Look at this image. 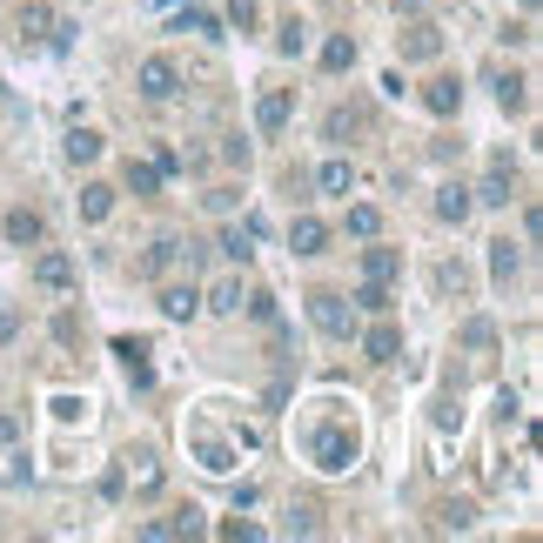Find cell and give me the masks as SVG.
<instances>
[{"mask_svg":"<svg viewBox=\"0 0 543 543\" xmlns=\"http://www.w3.org/2000/svg\"><path fill=\"white\" fill-rule=\"evenodd\" d=\"M81 215H88V222H108L114 215V188L108 181H88V188H81Z\"/></svg>","mask_w":543,"mask_h":543,"instance_id":"cell-21","label":"cell"},{"mask_svg":"<svg viewBox=\"0 0 543 543\" xmlns=\"http://www.w3.org/2000/svg\"><path fill=\"white\" fill-rule=\"evenodd\" d=\"M121 181H128L135 195H155V188H161V168H155V161H128V175H121Z\"/></svg>","mask_w":543,"mask_h":543,"instance_id":"cell-27","label":"cell"},{"mask_svg":"<svg viewBox=\"0 0 543 543\" xmlns=\"http://www.w3.org/2000/svg\"><path fill=\"white\" fill-rule=\"evenodd\" d=\"M356 302L369 309V316H383V309H389V282H362V289H356Z\"/></svg>","mask_w":543,"mask_h":543,"instance_id":"cell-30","label":"cell"},{"mask_svg":"<svg viewBox=\"0 0 543 543\" xmlns=\"http://www.w3.org/2000/svg\"><path fill=\"white\" fill-rule=\"evenodd\" d=\"M208 309H215V316H242V302H249V295H242V282H215V295H202Z\"/></svg>","mask_w":543,"mask_h":543,"instance_id":"cell-25","label":"cell"},{"mask_svg":"<svg viewBox=\"0 0 543 543\" xmlns=\"http://www.w3.org/2000/svg\"><path fill=\"white\" fill-rule=\"evenodd\" d=\"M289 88H262V101H255V128H262V135H282V128H289Z\"/></svg>","mask_w":543,"mask_h":543,"instance_id":"cell-7","label":"cell"},{"mask_svg":"<svg viewBox=\"0 0 543 543\" xmlns=\"http://www.w3.org/2000/svg\"><path fill=\"white\" fill-rule=\"evenodd\" d=\"M456 342H463V349H476V356H483V349H497V322L470 316V322H463V329H456Z\"/></svg>","mask_w":543,"mask_h":543,"instance_id":"cell-24","label":"cell"},{"mask_svg":"<svg viewBox=\"0 0 543 543\" xmlns=\"http://www.w3.org/2000/svg\"><path fill=\"white\" fill-rule=\"evenodd\" d=\"M14 336H21V316H14V309L0 302V342H14Z\"/></svg>","mask_w":543,"mask_h":543,"instance_id":"cell-37","label":"cell"},{"mask_svg":"<svg viewBox=\"0 0 543 543\" xmlns=\"http://www.w3.org/2000/svg\"><path fill=\"white\" fill-rule=\"evenodd\" d=\"M21 41H54V7H47V0L21 7Z\"/></svg>","mask_w":543,"mask_h":543,"instance_id":"cell-17","label":"cell"},{"mask_svg":"<svg viewBox=\"0 0 543 543\" xmlns=\"http://www.w3.org/2000/svg\"><path fill=\"white\" fill-rule=\"evenodd\" d=\"M222 161H228V168H242V161H249V141L228 135V141H222Z\"/></svg>","mask_w":543,"mask_h":543,"instance_id":"cell-33","label":"cell"},{"mask_svg":"<svg viewBox=\"0 0 543 543\" xmlns=\"http://www.w3.org/2000/svg\"><path fill=\"white\" fill-rule=\"evenodd\" d=\"M181 34H208V41H215V34H222V21H215V14H208V7H181Z\"/></svg>","mask_w":543,"mask_h":543,"instance_id":"cell-26","label":"cell"},{"mask_svg":"<svg viewBox=\"0 0 543 543\" xmlns=\"http://www.w3.org/2000/svg\"><path fill=\"white\" fill-rule=\"evenodd\" d=\"M490 275H497V282H517L523 275V249L517 242H490Z\"/></svg>","mask_w":543,"mask_h":543,"instance_id":"cell-19","label":"cell"},{"mask_svg":"<svg viewBox=\"0 0 543 543\" xmlns=\"http://www.w3.org/2000/svg\"><path fill=\"white\" fill-rule=\"evenodd\" d=\"M289 249L295 255H322V249H329V228H322L316 215H295V222H289Z\"/></svg>","mask_w":543,"mask_h":543,"instance_id":"cell-12","label":"cell"},{"mask_svg":"<svg viewBox=\"0 0 543 543\" xmlns=\"http://www.w3.org/2000/svg\"><path fill=\"white\" fill-rule=\"evenodd\" d=\"M396 275H403L396 249H362V282H396Z\"/></svg>","mask_w":543,"mask_h":543,"instance_id":"cell-13","label":"cell"},{"mask_svg":"<svg viewBox=\"0 0 543 543\" xmlns=\"http://www.w3.org/2000/svg\"><path fill=\"white\" fill-rule=\"evenodd\" d=\"M396 47H403V61H436V54H443V34H436L430 21H416V27L396 34Z\"/></svg>","mask_w":543,"mask_h":543,"instance_id":"cell-8","label":"cell"},{"mask_svg":"<svg viewBox=\"0 0 543 543\" xmlns=\"http://www.w3.org/2000/svg\"><path fill=\"white\" fill-rule=\"evenodd\" d=\"M302 34H309V27L289 14V21H282V34H275V47H282V54H302Z\"/></svg>","mask_w":543,"mask_h":543,"instance_id":"cell-31","label":"cell"},{"mask_svg":"<svg viewBox=\"0 0 543 543\" xmlns=\"http://www.w3.org/2000/svg\"><path fill=\"white\" fill-rule=\"evenodd\" d=\"M135 88H141V101H175L181 94V68L168 61V54H148L135 68Z\"/></svg>","mask_w":543,"mask_h":543,"instance_id":"cell-2","label":"cell"},{"mask_svg":"<svg viewBox=\"0 0 543 543\" xmlns=\"http://www.w3.org/2000/svg\"><path fill=\"white\" fill-rule=\"evenodd\" d=\"M41 235H47V222L34 215V208H14V215H7V242H21V249H34Z\"/></svg>","mask_w":543,"mask_h":543,"instance_id":"cell-16","label":"cell"},{"mask_svg":"<svg viewBox=\"0 0 543 543\" xmlns=\"http://www.w3.org/2000/svg\"><path fill=\"white\" fill-rule=\"evenodd\" d=\"M470 517H476L470 503H450V510H443V530H470Z\"/></svg>","mask_w":543,"mask_h":543,"instance_id":"cell-34","label":"cell"},{"mask_svg":"<svg viewBox=\"0 0 543 543\" xmlns=\"http://www.w3.org/2000/svg\"><path fill=\"white\" fill-rule=\"evenodd\" d=\"M114 356H121V369H128V383H135V389H148V383H155V362H148V342L121 336V342H114Z\"/></svg>","mask_w":543,"mask_h":543,"instance_id":"cell-9","label":"cell"},{"mask_svg":"<svg viewBox=\"0 0 543 543\" xmlns=\"http://www.w3.org/2000/svg\"><path fill=\"white\" fill-rule=\"evenodd\" d=\"M228 21H235L242 34H249V27H255V0H228Z\"/></svg>","mask_w":543,"mask_h":543,"instance_id":"cell-32","label":"cell"},{"mask_svg":"<svg viewBox=\"0 0 543 543\" xmlns=\"http://www.w3.org/2000/svg\"><path fill=\"white\" fill-rule=\"evenodd\" d=\"M255 235H262V222L222 228V255H228V262H249V255H255Z\"/></svg>","mask_w":543,"mask_h":543,"instance_id":"cell-18","label":"cell"},{"mask_svg":"<svg viewBox=\"0 0 543 543\" xmlns=\"http://www.w3.org/2000/svg\"><path fill=\"white\" fill-rule=\"evenodd\" d=\"M470 202H483V208H510V202H517V175H510V161H497V168L483 175V188H470Z\"/></svg>","mask_w":543,"mask_h":543,"instance_id":"cell-6","label":"cell"},{"mask_svg":"<svg viewBox=\"0 0 543 543\" xmlns=\"http://www.w3.org/2000/svg\"><path fill=\"white\" fill-rule=\"evenodd\" d=\"M61 155H68L74 168H88V161H101V135H94V128H74V135H68V148H61Z\"/></svg>","mask_w":543,"mask_h":543,"instance_id":"cell-22","label":"cell"},{"mask_svg":"<svg viewBox=\"0 0 543 543\" xmlns=\"http://www.w3.org/2000/svg\"><path fill=\"white\" fill-rule=\"evenodd\" d=\"M155 302H161V316H168V322H195V316H202V289H195V282H161Z\"/></svg>","mask_w":543,"mask_h":543,"instance_id":"cell-4","label":"cell"},{"mask_svg":"<svg viewBox=\"0 0 543 543\" xmlns=\"http://www.w3.org/2000/svg\"><path fill=\"white\" fill-rule=\"evenodd\" d=\"M322 68L349 74V68H356V41H349V34H329V41H322Z\"/></svg>","mask_w":543,"mask_h":543,"instance_id":"cell-20","label":"cell"},{"mask_svg":"<svg viewBox=\"0 0 543 543\" xmlns=\"http://www.w3.org/2000/svg\"><path fill=\"white\" fill-rule=\"evenodd\" d=\"M309 316H316V329H322V336H349V329H356L349 302H342V295H329V289H316V295H309Z\"/></svg>","mask_w":543,"mask_h":543,"instance_id":"cell-3","label":"cell"},{"mask_svg":"<svg viewBox=\"0 0 543 543\" xmlns=\"http://www.w3.org/2000/svg\"><path fill=\"white\" fill-rule=\"evenodd\" d=\"M309 456H316V470H329V476L356 470V430H342V423H322V430L309 436Z\"/></svg>","mask_w":543,"mask_h":543,"instance_id":"cell-1","label":"cell"},{"mask_svg":"<svg viewBox=\"0 0 543 543\" xmlns=\"http://www.w3.org/2000/svg\"><path fill=\"white\" fill-rule=\"evenodd\" d=\"M423 108H430V114H456V108H463V88H456L450 74H436L430 88H423Z\"/></svg>","mask_w":543,"mask_h":543,"instance_id":"cell-14","label":"cell"},{"mask_svg":"<svg viewBox=\"0 0 543 543\" xmlns=\"http://www.w3.org/2000/svg\"><path fill=\"white\" fill-rule=\"evenodd\" d=\"M316 188H322V195H349V188H356V168H349V161H322Z\"/></svg>","mask_w":543,"mask_h":543,"instance_id":"cell-23","label":"cell"},{"mask_svg":"<svg viewBox=\"0 0 543 543\" xmlns=\"http://www.w3.org/2000/svg\"><path fill=\"white\" fill-rule=\"evenodd\" d=\"M195 255H202V249H195V242H181V235H161L155 249L141 255V275H168V269H175V262H195Z\"/></svg>","mask_w":543,"mask_h":543,"instance_id":"cell-5","label":"cell"},{"mask_svg":"<svg viewBox=\"0 0 543 543\" xmlns=\"http://www.w3.org/2000/svg\"><path fill=\"white\" fill-rule=\"evenodd\" d=\"M34 282L61 295V289H68V282H74V262H68V255H61V249H41V255H34Z\"/></svg>","mask_w":543,"mask_h":543,"instance_id":"cell-10","label":"cell"},{"mask_svg":"<svg viewBox=\"0 0 543 543\" xmlns=\"http://www.w3.org/2000/svg\"><path fill=\"white\" fill-rule=\"evenodd\" d=\"M249 316L255 322H275V295H249Z\"/></svg>","mask_w":543,"mask_h":543,"instance_id":"cell-36","label":"cell"},{"mask_svg":"<svg viewBox=\"0 0 543 543\" xmlns=\"http://www.w3.org/2000/svg\"><path fill=\"white\" fill-rule=\"evenodd\" d=\"M362 356L369 362H396L403 356V329H396V322H376V329L362 336Z\"/></svg>","mask_w":543,"mask_h":543,"instance_id":"cell-11","label":"cell"},{"mask_svg":"<svg viewBox=\"0 0 543 543\" xmlns=\"http://www.w3.org/2000/svg\"><path fill=\"white\" fill-rule=\"evenodd\" d=\"M503 41H510V47H530V41H537V27L517 21V27H503Z\"/></svg>","mask_w":543,"mask_h":543,"instance_id":"cell-35","label":"cell"},{"mask_svg":"<svg viewBox=\"0 0 543 543\" xmlns=\"http://www.w3.org/2000/svg\"><path fill=\"white\" fill-rule=\"evenodd\" d=\"M497 101H503L510 114H517L523 101H530V81H523V74H503V81H497Z\"/></svg>","mask_w":543,"mask_h":543,"instance_id":"cell-28","label":"cell"},{"mask_svg":"<svg viewBox=\"0 0 543 543\" xmlns=\"http://www.w3.org/2000/svg\"><path fill=\"white\" fill-rule=\"evenodd\" d=\"M470 188H463V181H450V188H436V222H463V215H470Z\"/></svg>","mask_w":543,"mask_h":543,"instance_id":"cell-15","label":"cell"},{"mask_svg":"<svg viewBox=\"0 0 543 543\" xmlns=\"http://www.w3.org/2000/svg\"><path fill=\"white\" fill-rule=\"evenodd\" d=\"M376 228H383L376 208H349V235H356V242H376Z\"/></svg>","mask_w":543,"mask_h":543,"instance_id":"cell-29","label":"cell"}]
</instances>
